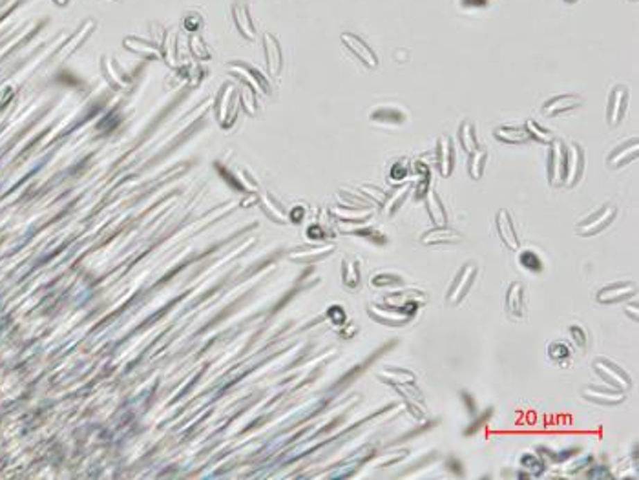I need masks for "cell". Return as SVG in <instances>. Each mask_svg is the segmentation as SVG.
I'll return each mask as SVG.
<instances>
[{
    "mask_svg": "<svg viewBox=\"0 0 639 480\" xmlns=\"http://www.w3.org/2000/svg\"><path fill=\"white\" fill-rule=\"evenodd\" d=\"M304 208L301 206H296L295 211L290 212V221H295V223H300L301 217H304Z\"/></svg>",
    "mask_w": 639,
    "mask_h": 480,
    "instance_id": "48",
    "label": "cell"
},
{
    "mask_svg": "<svg viewBox=\"0 0 639 480\" xmlns=\"http://www.w3.org/2000/svg\"><path fill=\"white\" fill-rule=\"evenodd\" d=\"M261 211L276 223H287V212H285L283 205L269 192H265L261 195Z\"/></svg>",
    "mask_w": 639,
    "mask_h": 480,
    "instance_id": "27",
    "label": "cell"
},
{
    "mask_svg": "<svg viewBox=\"0 0 639 480\" xmlns=\"http://www.w3.org/2000/svg\"><path fill=\"white\" fill-rule=\"evenodd\" d=\"M630 100V91L627 86H614L609 96V106H606V121L609 126L615 128L621 125V121L624 119L627 108H629Z\"/></svg>",
    "mask_w": 639,
    "mask_h": 480,
    "instance_id": "10",
    "label": "cell"
},
{
    "mask_svg": "<svg viewBox=\"0 0 639 480\" xmlns=\"http://www.w3.org/2000/svg\"><path fill=\"white\" fill-rule=\"evenodd\" d=\"M123 44H125L126 50L134 51V53H139V55L143 57H148V59H163L159 44L154 42V40H146L139 39V37L128 35L123 39Z\"/></svg>",
    "mask_w": 639,
    "mask_h": 480,
    "instance_id": "22",
    "label": "cell"
},
{
    "mask_svg": "<svg viewBox=\"0 0 639 480\" xmlns=\"http://www.w3.org/2000/svg\"><path fill=\"white\" fill-rule=\"evenodd\" d=\"M380 380H384L385 384L391 385H410L414 384V375L410 373L408 369H402V367H385L384 371H380L378 373Z\"/></svg>",
    "mask_w": 639,
    "mask_h": 480,
    "instance_id": "28",
    "label": "cell"
},
{
    "mask_svg": "<svg viewBox=\"0 0 639 480\" xmlns=\"http://www.w3.org/2000/svg\"><path fill=\"white\" fill-rule=\"evenodd\" d=\"M572 353H574V350H572V347H570L568 344H566V341L555 340V341H550V344H548L550 360H554L555 364L563 365V364H566L568 360H572Z\"/></svg>",
    "mask_w": 639,
    "mask_h": 480,
    "instance_id": "34",
    "label": "cell"
},
{
    "mask_svg": "<svg viewBox=\"0 0 639 480\" xmlns=\"http://www.w3.org/2000/svg\"><path fill=\"white\" fill-rule=\"evenodd\" d=\"M424 201H426V211H428L430 220L433 221V225L446 226V223H448V212H446L444 203H442V199H440V195L437 194V190L430 188V190L426 192Z\"/></svg>",
    "mask_w": 639,
    "mask_h": 480,
    "instance_id": "23",
    "label": "cell"
},
{
    "mask_svg": "<svg viewBox=\"0 0 639 480\" xmlns=\"http://www.w3.org/2000/svg\"><path fill=\"white\" fill-rule=\"evenodd\" d=\"M331 214L336 215L340 221L365 223L367 220H371V215H373V208H356V206L338 205V206H335V208H331Z\"/></svg>",
    "mask_w": 639,
    "mask_h": 480,
    "instance_id": "26",
    "label": "cell"
},
{
    "mask_svg": "<svg viewBox=\"0 0 639 480\" xmlns=\"http://www.w3.org/2000/svg\"><path fill=\"white\" fill-rule=\"evenodd\" d=\"M238 108H240V91L236 90L234 85L225 82L221 86L218 99H216V117L223 128H230L234 125L236 116H238Z\"/></svg>",
    "mask_w": 639,
    "mask_h": 480,
    "instance_id": "1",
    "label": "cell"
},
{
    "mask_svg": "<svg viewBox=\"0 0 639 480\" xmlns=\"http://www.w3.org/2000/svg\"><path fill=\"white\" fill-rule=\"evenodd\" d=\"M198 24H201V19L198 15H195V19H186L185 20V26L189 28L190 31L198 30Z\"/></svg>",
    "mask_w": 639,
    "mask_h": 480,
    "instance_id": "49",
    "label": "cell"
},
{
    "mask_svg": "<svg viewBox=\"0 0 639 480\" xmlns=\"http://www.w3.org/2000/svg\"><path fill=\"white\" fill-rule=\"evenodd\" d=\"M594 373L599 376V380H603L604 384H609L610 387L620 391H629L632 385V378L624 369H621L620 365L614 362L606 360V358H597L592 364Z\"/></svg>",
    "mask_w": 639,
    "mask_h": 480,
    "instance_id": "2",
    "label": "cell"
},
{
    "mask_svg": "<svg viewBox=\"0 0 639 480\" xmlns=\"http://www.w3.org/2000/svg\"><path fill=\"white\" fill-rule=\"evenodd\" d=\"M493 135L505 145H525L532 139L525 126H499L493 130Z\"/></svg>",
    "mask_w": 639,
    "mask_h": 480,
    "instance_id": "24",
    "label": "cell"
},
{
    "mask_svg": "<svg viewBox=\"0 0 639 480\" xmlns=\"http://www.w3.org/2000/svg\"><path fill=\"white\" fill-rule=\"evenodd\" d=\"M462 241H464L462 234L453 231V229H448V226H435L433 231L424 232L422 238H420V243L428 247L457 245V243H462Z\"/></svg>",
    "mask_w": 639,
    "mask_h": 480,
    "instance_id": "20",
    "label": "cell"
},
{
    "mask_svg": "<svg viewBox=\"0 0 639 480\" xmlns=\"http://www.w3.org/2000/svg\"><path fill=\"white\" fill-rule=\"evenodd\" d=\"M351 232L355 235H358V238H367V240H371L373 243H376V245H384L385 241H387L385 240V234H382L380 231H373V229H358V231Z\"/></svg>",
    "mask_w": 639,
    "mask_h": 480,
    "instance_id": "44",
    "label": "cell"
},
{
    "mask_svg": "<svg viewBox=\"0 0 639 480\" xmlns=\"http://www.w3.org/2000/svg\"><path fill=\"white\" fill-rule=\"evenodd\" d=\"M263 51L269 75L278 77V73L281 71V66H283V53H281L280 40L276 39L272 33H269V31L263 33Z\"/></svg>",
    "mask_w": 639,
    "mask_h": 480,
    "instance_id": "16",
    "label": "cell"
},
{
    "mask_svg": "<svg viewBox=\"0 0 639 480\" xmlns=\"http://www.w3.org/2000/svg\"><path fill=\"white\" fill-rule=\"evenodd\" d=\"M564 2H568V4H574V2H577V0H564Z\"/></svg>",
    "mask_w": 639,
    "mask_h": 480,
    "instance_id": "50",
    "label": "cell"
},
{
    "mask_svg": "<svg viewBox=\"0 0 639 480\" xmlns=\"http://www.w3.org/2000/svg\"><path fill=\"white\" fill-rule=\"evenodd\" d=\"M336 197L345 206H356V208H371L373 206V203L358 190H345V188H342V190L336 192Z\"/></svg>",
    "mask_w": 639,
    "mask_h": 480,
    "instance_id": "32",
    "label": "cell"
},
{
    "mask_svg": "<svg viewBox=\"0 0 639 480\" xmlns=\"http://www.w3.org/2000/svg\"><path fill=\"white\" fill-rule=\"evenodd\" d=\"M100 71H103L105 79L108 80V85L115 90H126L132 86V77L121 68V64L115 59H110L106 55L100 59Z\"/></svg>",
    "mask_w": 639,
    "mask_h": 480,
    "instance_id": "12",
    "label": "cell"
},
{
    "mask_svg": "<svg viewBox=\"0 0 639 480\" xmlns=\"http://www.w3.org/2000/svg\"><path fill=\"white\" fill-rule=\"evenodd\" d=\"M342 280L347 289H356L360 285V265L358 261L344 260L342 263Z\"/></svg>",
    "mask_w": 639,
    "mask_h": 480,
    "instance_id": "35",
    "label": "cell"
},
{
    "mask_svg": "<svg viewBox=\"0 0 639 480\" xmlns=\"http://www.w3.org/2000/svg\"><path fill=\"white\" fill-rule=\"evenodd\" d=\"M624 314L630 316L634 321L639 320V309H638V301H636V296H634V301H632V303H627V307H624Z\"/></svg>",
    "mask_w": 639,
    "mask_h": 480,
    "instance_id": "46",
    "label": "cell"
},
{
    "mask_svg": "<svg viewBox=\"0 0 639 480\" xmlns=\"http://www.w3.org/2000/svg\"><path fill=\"white\" fill-rule=\"evenodd\" d=\"M638 154L639 139L638 137H632V139L624 141L618 148L610 152L609 157H606V165H609V168H614L615 170V168H621V166L629 165V163L638 159Z\"/></svg>",
    "mask_w": 639,
    "mask_h": 480,
    "instance_id": "15",
    "label": "cell"
},
{
    "mask_svg": "<svg viewBox=\"0 0 639 480\" xmlns=\"http://www.w3.org/2000/svg\"><path fill=\"white\" fill-rule=\"evenodd\" d=\"M583 398L594 402L599 405H618L624 402V391L614 389V387H597V385H588L583 389Z\"/></svg>",
    "mask_w": 639,
    "mask_h": 480,
    "instance_id": "17",
    "label": "cell"
},
{
    "mask_svg": "<svg viewBox=\"0 0 639 480\" xmlns=\"http://www.w3.org/2000/svg\"><path fill=\"white\" fill-rule=\"evenodd\" d=\"M579 106H583V97L575 96V94H563V96L546 100L541 112L545 117H557L566 112L577 110Z\"/></svg>",
    "mask_w": 639,
    "mask_h": 480,
    "instance_id": "14",
    "label": "cell"
},
{
    "mask_svg": "<svg viewBox=\"0 0 639 480\" xmlns=\"http://www.w3.org/2000/svg\"><path fill=\"white\" fill-rule=\"evenodd\" d=\"M455 166V150L453 141L450 135H440L437 141V168L442 177H450L453 174Z\"/></svg>",
    "mask_w": 639,
    "mask_h": 480,
    "instance_id": "18",
    "label": "cell"
},
{
    "mask_svg": "<svg viewBox=\"0 0 639 480\" xmlns=\"http://www.w3.org/2000/svg\"><path fill=\"white\" fill-rule=\"evenodd\" d=\"M584 172V152L579 143H568L566 145V174H564L563 186H575L581 181Z\"/></svg>",
    "mask_w": 639,
    "mask_h": 480,
    "instance_id": "9",
    "label": "cell"
},
{
    "mask_svg": "<svg viewBox=\"0 0 639 480\" xmlns=\"http://www.w3.org/2000/svg\"><path fill=\"white\" fill-rule=\"evenodd\" d=\"M117 2H121V0H117Z\"/></svg>",
    "mask_w": 639,
    "mask_h": 480,
    "instance_id": "51",
    "label": "cell"
},
{
    "mask_svg": "<svg viewBox=\"0 0 639 480\" xmlns=\"http://www.w3.org/2000/svg\"><path fill=\"white\" fill-rule=\"evenodd\" d=\"M506 314L514 320H523L526 316L525 285L520 281H514L506 290Z\"/></svg>",
    "mask_w": 639,
    "mask_h": 480,
    "instance_id": "19",
    "label": "cell"
},
{
    "mask_svg": "<svg viewBox=\"0 0 639 480\" xmlns=\"http://www.w3.org/2000/svg\"><path fill=\"white\" fill-rule=\"evenodd\" d=\"M371 121L375 125H389L396 126L405 123V114L404 112L396 110V108H378L371 114Z\"/></svg>",
    "mask_w": 639,
    "mask_h": 480,
    "instance_id": "29",
    "label": "cell"
},
{
    "mask_svg": "<svg viewBox=\"0 0 639 480\" xmlns=\"http://www.w3.org/2000/svg\"><path fill=\"white\" fill-rule=\"evenodd\" d=\"M227 70L234 77H238L245 86H249L252 91H260V94H265V96L270 94L269 80L265 79L261 75V71L256 70L254 66L247 64L243 60H232V62L227 64Z\"/></svg>",
    "mask_w": 639,
    "mask_h": 480,
    "instance_id": "3",
    "label": "cell"
},
{
    "mask_svg": "<svg viewBox=\"0 0 639 480\" xmlns=\"http://www.w3.org/2000/svg\"><path fill=\"white\" fill-rule=\"evenodd\" d=\"M525 128H526V132L529 134V137H532V139H535V141H539L541 145H550V143H552V141L555 139V135L552 134V132L546 130V128H543V126H541L539 123H537V121H534V119H526Z\"/></svg>",
    "mask_w": 639,
    "mask_h": 480,
    "instance_id": "37",
    "label": "cell"
},
{
    "mask_svg": "<svg viewBox=\"0 0 639 480\" xmlns=\"http://www.w3.org/2000/svg\"><path fill=\"white\" fill-rule=\"evenodd\" d=\"M340 40H342V44H344L365 68H369V70H376V68H378V57H376L373 48H371L362 37H358L356 33H351V31H344V33L340 35Z\"/></svg>",
    "mask_w": 639,
    "mask_h": 480,
    "instance_id": "7",
    "label": "cell"
},
{
    "mask_svg": "<svg viewBox=\"0 0 639 480\" xmlns=\"http://www.w3.org/2000/svg\"><path fill=\"white\" fill-rule=\"evenodd\" d=\"M335 250V245H313V247H301V249H295L289 254V258L292 261L298 263H310V261L322 260L325 256H329Z\"/></svg>",
    "mask_w": 639,
    "mask_h": 480,
    "instance_id": "25",
    "label": "cell"
},
{
    "mask_svg": "<svg viewBox=\"0 0 639 480\" xmlns=\"http://www.w3.org/2000/svg\"><path fill=\"white\" fill-rule=\"evenodd\" d=\"M477 272H479V269H477L475 263H466V265L459 270V274H457V278L453 280L450 290H448V296H446V300H448L450 305H459L460 301L464 300L468 290L473 285Z\"/></svg>",
    "mask_w": 639,
    "mask_h": 480,
    "instance_id": "8",
    "label": "cell"
},
{
    "mask_svg": "<svg viewBox=\"0 0 639 480\" xmlns=\"http://www.w3.org/2000/svg\"><path fill=\"white\" fill-rule=\"evenodd\" d=\"M430 190V177H420V183L417 186V197H424L426 192Z\"/></svg>",
    "mask_w": 639,
    "mask_h": 480,
    "instance_id": "47",
    "label": "cell"
},
{
    "mask_svg": "<svg viewBox=\"0 0 639 480\" xmlns=\"http://www.w3.org/2000/svg\"><path fill=\"white\" fill-rule=\"evenodd\" d=\"M411 192V185L410 183H404L402 186H399L395 192L391 195H387L384 201V212L387 215H393L396 211H399L400 206L404 205V201L408 199V195Z\"/></svg>",
    "mask_w": 639,
    "mask_h": 480,
    "instance_id": "31",
    "label": "cell"
},
{
    "mask_svg": "<svg viewBox=\"0 0 639 480\" xmlns=\"http://www.w3.org/2000/svg\"><path fill=\"white\" fill-rule=\"evenodd\" d=\"M615 215H618V208H615L614 205L601 206L599 211H595L594 214H590L588 217L581 220L579 223L575 225V232H577L581 238H590V235L599 234L606 226H610V223L615 220Z\"/></svg>",
    "mask_w": 639,
    "mask_h": 480,
    "instance_id": "4",
    "label": "cell"
},
{
    "mask_svg": "<svg viewBox=\"0 0 639 480\" xmlns=\"http://www.w3.org/2000/svg\"><path fill=\"white\" fill-rule=\"evenodd\" d=\"M548 150V183L550 186H563L564 174H566V143L561 139H554L550 143Z\"/></svg>",
    "mask_w": 639,
    "mask_h": 480,
    "instance_id": "5",
    "label": "cell"
},
{
    "mask_svg": "<svg viewBox=\"0 0 639 480\" xmlns=\"http://www.w3.org/2000/svg\"><path fill=\"white\" fill-rule=\"evenodd\" d=\"M367 312L375 321L384 323L389 327H402L405 323H410L413 320L414 312L408 309H400V307H387V305H378V303H369Z\"/></svg>",
    "mask_w": 639,
    "mask_h": 480,
    "instance_id": "6",
    "label": "cell"
},
{
    "mask_svg": "<svg viewBox=\"0 0 639 480\" xmlns=\"http://www.w3.org/2000/svg\"><path fill=\"white\" fill-rule=\"evenodd\" d=\"M495 229H497V235H499V240L508 247L509 250H519L520 241L519 235L515 232L514 226V220H511V215L506 208H500L495 215Z\"/></svg>",
    "mask_w": 639,
    "mask_h": 480,
    "instance_id": "13",
    "label": "cell"
},
{
    "mask_svg": "<svg viewBox=\"0 0 639 480\" xmlns=\"http://www.w3.org/2000/svg\"><path fill=\"white\" fill-rule=\"evenodd\" d=\"M520 465H523L526 471H529V473H534V475H539V473H543V470H545L543 461H541L537 455H532V453H526V455L520 456Z\"/></svg>",
    "mask_w": 639,
    "mask_h": 480,
    "instance_id": "42",
    "label": "cell"
},
{
    "mask_svg": "<svg viewBox=\"0 0 639 480\" xmlns=\"http://www.w3.org/2000/svg\"><path fill=\"white\" fill-rule=\"evenodd\" d=\"M570 335H572V338H574L575 346L581 347V349H584V347H586V341H588V340H586V332H584L583 327L572 326V327H570Z\"/></svg>",
    "mask_w": 639,
    "mask_h": 480,
    "instance_id": "45",
    "label": "cell"
},
{
    "mask_svg": "<svg viewBox=\"0 0 639 480\" xmlns=\"http://www.w3.org/2000/svg\"><path fill=\"white\" fill-rule=\"evenodd\" d=\"M360 192H362V194H364L365 197H367V199H369L371 203H373V205H384L385 197H387V194H385V192L382 190V188H378V186H373V185L360 186Z\"/></svg>",
    "mask_w": 639,
    "mask_h": 480,
    "instance_id": "43",
    "label": "cell"
},
{
    "mask_svg": "<svg viewBox=\"0 0 639 480\" xmlns=\"http://www.w3.org/2000/svg\"><path fill=\"white\" fill-rule=\"evenodd\" d=\"M189 44H190V51H192V55L198 57L200 60H207V59H210V57H212L210 50L207 48L205 40L201 39L200 35H195V33H192V35H190Z\"/></svg>",
    "mask_w": 639,
    "mask_h": 480,
    "instance_id": "39",
    "label": "cell"
},
{
    "mask_svg": "<svg viewBox=\"0 0 639 480\" xmlns=\"http://www.w3.org/2000/svg\"><path fill=\"white\" fill-rule=\"evenodd\" d=\"M486 159H488V152H486L484 148H479V150H475L473 154H470V159H468V174H470L471 179H482Z\"/></svg>",
    "mask_w": 639,
    "mask_h": 480,
    "instance_id": "33",
    "label": "cell"
},
{
    "mask_svg": "<svg viewBox=\"0 0 639 480\" xmlns=\"http://www.w3.org/2000/svg\"><path fill=\"white\" fill-rule=\"evenodd\" d=\"M459 141L460 146L464 148V152L468 155L473 154L475 150H479V139H477V134H475L473 123L471 121H464L459 128Z\"/></svg>",
    "mask_w": 639,
    "mask_h": 480,
    "instance_id": "30",
    "label": "cell"
},
{
    "mask_svg": "<svg viewBox=\"0 0 639 480\" xmlns=\"http://www.w3.org/2000/svg\"><path fill=\"white\" fill-rule=\"evenodd\" d=\"M240 105L243 106V110L249 114V116H256L258 114V105H256V97L254 91L250 90L249 86H245L241 88L240 91Z\"/></svg>",
    "mask_w": 639,
    "mask_h": 480,
    "instance_id": "41",
    "label": "cell"
},
{
    "mask_svg": "<svg viewBox=\"0 0 639 480\" xmlns=\"http://www.w3.org/2000/svg\"><path fill=\"white\" fill-rule=\"evenodd\" d=\"M411 174V165L408 159H400L396 161L395 165L391 166L389 170V183L391 185H399V183H404Z\"/></svg>",
    "mask_w": 639,
    "mask_h": 480,
    "instance_id": "38",
    "label": "cell"
},
{
    "mask_svg": "<svg viewBox=\"0 0 639 480\" xmlns=\"http://www.w3.org/2000/svg\"><path fill=\"white\" fill-rule=\"evenodd\" d=\"M636 294H638L636 281H620V283L597 290L595 301L601 305H612V303H620V301L629 300V298H634Z\"/></svg>",
    "mask_w": 639,
    "mask_h": 480,
    "instance_id": "11",
    "label": "cell"
},
{
    "mask_svg": "<svg viewBox=\"0 0 639 480\" xmlns=\"http://www.w3.org/2000/svg\"><path fill=\"white\" fill-rule=\"evenodd\" d=\"M232 20H234L236 28L241 33V37H245L247 40L256 39L254 22H252V17H250L249 6L245 4V2H236L232 6Z\"/></svg>",
    "mask_w": 639,
    "mask_h": 480,
    "instance_id": "21",
    "label": "cell"
},
{
    "mask_svg": "<svg viewBox=\"0 0 639 480\" xmlns=\"http://www.w3.org/2000/svg\"><path fill=\"white\" fill-rule=\"evenodd\" d=\"M519 265H520V269L528 270V272H534V274H539V272H543V269H545L543 260H541V256L532 249L523 250V252H520Z\"/></svg>",
    "mask_w": 639,
    "mask_h": 480,
    "instance_id": "36",
    "label": "cell"
},
{
    "mask_svg": "<svg viewBox=\"0 0 639 480\" xmlns=\"http://www.w3.org/2000/svg\"><path fill=\"white\" fill-rule=\"evenodd\" d=\"M371 285L376 287V289H384V287H400V285H404V280H402L400 276L382 272V274L373 276Z\"/></svg>",
    "mask_w": 639,
    "mask_h": 480,
    "instance_id": "40",
    "label": "cell"
}]
</instances>
